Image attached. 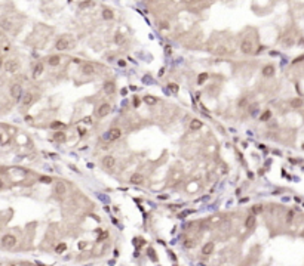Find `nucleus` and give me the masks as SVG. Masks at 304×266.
<instances>
[{"instance_id":"nucleus-10","label":"nucleus","mask_w":304,"mask_h":266,"mask_svg":"<svg viewBox=\"0 0 304 266\" xmlns=\"http://www.w3.org/2000/svg\"><path fill=\"white\" fill-rule=\"evenodd\" d=\"M55 192L58 194V195H65V192H67V185L64 183V182H57V185H55Z\"/></svg>"},{"instance_id":"nucleus-21","label":"nucleus","mask_w":304,"mask_h":266,"mask_svg":"<svg viewBox=\"0 0 304 266\" xmlns=\"http://www.w3.org/2000/svg\"><path fill=\"white\" fill-rule=\"evenodd\" d=\"M190 129H192V130L202 129V121L200 120H192V121H190Z\"/></svg>"},{"instance_id":"nucleus-15","label":"nucleus","mask_w":304,"mask_h":266,"mask_svg":"<svg viewBox=\"0 0 304 266\" xmlns=\"http://www.w3.org/2000/svg\"><path fill=\"white\" fill-rule=\"evenodd\" d=\"M143 181H144V177H143V174H140V173H134V174L131 176V182H132L134 185H140V183H143Z\"/></svg>"},{"instance_id":"nucleus-39","label":"nucleus","mask_w":304,"mask_h":266,"mask_svg":"<svg viewBox=\"0 0 304 266\" xmlns=\"http://www.w3.org/2000/svg\"><path fill=\"white\" fill-rule=\"evenodd\" d=\"M85 123H92V121H91V118H89V117H86V118H85Z\"/></svg>"},{"instance_id":"nucleus-17","label":"nucleus","mask_w":304,"mask_h":266,"mask_svg":"<svg viewBox=\"0 0 304 266\" xmlns=\"http://www.w3.org/2000/svg\"><path fill=\"white\" fill-rule=\"evenodd\" d=\"M263 74L265 75V77H272V75L274 74V67L273 65H265L263 68Z\"/></svg>"},{"instance_id":"nucleus-2","label":"nucleus","mask_w":304,"mask_h":266,"mask_svg":"<svg viewBox=\"0 0 304 266\" xmlns=\"http://www.w3.org/2000/svg\"><path fill=\"white\" fill-rule=\"evenodd\" d=\"M2 245H3L5 248H12V247H15V245H17V238H15V235H10V234L5 235V237L2 238Z\"/></svg>"},{"instance_id":"nucleus-31","label":"nucleus","mask_w":304,"mask_h":266,"mask_svg":"<svg viewBox=\"0 0 304 266\" xmlns=\"http://www.w3.org/2000/svg\"><path fill=\"white\" fill-rule=\"evenodd\" d=\"M40 182L42 183H50V182H52V177H50V176H42L40 177Z\"/></svg>"},{"instance_id":"nucleus-26","label":"nucleus","mask_w":304,"mask_h":266,"mask_svg":"<svg viewBox=\"0 0 304 266\" xmlns=\"http://www.w3.org/2000/svg\"><path fill=\"white\" fill-rule=\"evenodd\" d=\"M65 248H67V245H65L64 243H61V244H58V245H57L55 251H57V253H59V254H61V253H64V251H65Z\"/></svg>"},{"instance_id":"nucleus-25","label":"nucleus","mask_w":304,"mask_h":266,"mask_svg":"<svg viewBox=\"0 0 304 266\" xmlns=\"http://www.w3.org/2000/svg\"><path fill=\"white\" fill-rule=\"evenodd\" d=\"M258 109H260V107H258V104H252V105L249 107V114H251V116H257V112H258Z\"/></svg>"},{"instance_id":"nucleus-6","label":"nucleus","mask_w":304,"mask_h":266,"mask_svg":"<svg viewBox=\"0 0 304 266\" xmlns=\"http://www.w3.org/2000/svg\"><path fill=\"white\" fill-rule=\"evenodd\" d=\"M18 68H19V64L15 59L5 62V71H8V72H15V71H18Z\"/></svg>"},{"instance_id":"nucleus-28","label":"nucleus","mask_w":304,"mask_h":266,"mask_svg":"<svg viewBox=\"0 0 304 266\" xmlns=\"http://www.w3.org/2000/svg\"><path fill=\"white\" fill-rule=\"evenodd\" d=\"M2 27H3L5 30H10V28H12V22L8 21V19H3V21H2Z\"/></svg>"},{"instance_id":"nucleus-14","label":"nucleus","mask_w":304,"mask_h":266,"mask_svg":"<svg viewBox=\"0 0 304 266\" xmlns=\"http://www.w3.org/2000/svg\"><path fill=\"white\" fill-rule=\"evenodd\" d=\"M59 62H61V58H59L58 55H52V56L48 58V64H49L50 67H57V65H59Z\"/></svg>"},{"instance_id":"nucleus-5","label":"nucleus","mask_w":304,"mask_h":266,"mask_svg":"<svg viewBox=\"0 0 304 266\" xmlns=\"http://www.w3.org/2000/svg\"><path fill=\"white\" fill-rule=\"evenodd\" d=\"M103 166H104V169H108V170L114 169V166H116V158L113 157V155H105V157L103 158Z\"/></svg>"},{"instance_id":"nucleus-3","label":"nucleus","mask_w":304,"mask_h":266,"mask_svg":"<svg viewBox=\"0 0 304 266\" xmlns=\"http://www.w3.org/2000/svg\"><path fill=\"white\" fill-rule=\"evenodd\" d=\"M70 46H71V42H70V39H67V37H61V39L57 40V43H55L57 50H67Z\"/></svg>"},{"instance_id":"nucleus-11","label":"nucleus","mask_w":304,"mask_h":266,"mask_svg":"<svg viewBox=\"0 0 304 266\" xmlns=\"http://www.w3.org/2000/svg\"><path fill=\"white\" fill-rule=\"evenodd\" d=\"M43 70H45L43 64H42V62H37V64L34 65V70H33V77H34V79L40 77V75L43 74Z\"/></svg>"},{"instance_id":"nucleus-24","label":"nucleus","mask_w":304,"mask_h":266,"mask_svg":"<svg viewBox=\"0 0 304 266\" xmlns=\"http://www.w3.org/2000/svg\"><path fill=\"white\" fill-rule=\"evenodd\" d=\"M301 105H303V101L300 98H295V99L291 101V107H292V108H300Z\"/></svg>"},{"instance_id":"nucleus-35","label":"nucleus","mask_w":304,"mask_h":266,"mask_svg":"<svg viewBox=\"0 0 304 266\" xmlns=\"http://www.w3.org/2000/svg\"><path fill=\"white\" fill-rule=\"evenodd\" d=\"M292 217H294V211H289L288 216H286V222H291V220H292Z\"/></svg>"},{"instance_id":"nucleus-18","label":"nucleus","mask_w":304,"mask_h":266,"mask_svg":"<svg viewBox=\"0 0 304 266\" xmlns=\"http://www.w3.org/2000/svg\"><path fill=\"white\" fill-rule=\"evenodd\" d=\"M214 251V244L212 243H206L203 247H202V253H203V254H211V253Z\"/></svg>"},{"instance_id":"nucleus-22","label":"nucleus","mask_w":304,"mask_h":266,"mask_svg":"<svg viewBox=\"0 0 304 266\" xmlns=\"http://www.w3.org/2000/svg\"><path fill=\"white\" fill-rule=\"evenodd\" d=\"M270 118H272V111H270V109L264 111V112L261 114V117H260V120H261V121H269Z\"/></svg>"},{"instance_id":"nucleus-38","label":"nucleus","mask_w":304,"mask_h":266,"mask_svg":"<svg viewBox=\"0 0 304 266\" xmlns=\"http://www.w3.org/2000/svg\"><path fill=\"white\" fill-rule=\"evenodd\" d=\"M119 65H120V67H125V65H126V64H125V61H122V59H120V61H119Z\"/></svg>"},{"instance_id":"nucleus-33","label":"nucleus","mask_w":304,"mask_h":266,"mask_svg":"<svg viewBox=\"0 0 304 266\" xmlns=\"http://www.w3.org/2000/svg\"><path fill=\"white\" fill-rule=\"evenodd\" d=\"M160 28H165V30H168V28H169V22H166V21H162V22H160Z\"/></svg>"},{"instance_id":"nucleus-12","label":"nucleus","mask_w":304,"mask_h":266,"mask_svg":"<svg viewBox=\"0 0 304 266\" xmlns=\"http://www.w3.org/2000/svg\"><path fill=\"white\" fill-rule=\"evenodd\" d=\"M255 222H257L255 214H249V216L245 219V228H248V229H252V228L255 226Z\"/></svg>"},{"instance_id":"nucleus-4","label":"nucleus","mask_w":304,"mask_h":266,"mask_svg":"<svg viewBox=\"0 0 304 266\" xmlns=\"http://www.w3.org/2000/svg\"><path fill=\"white\" fill-rule=\"evenodd\" d=\"M10 96L14 99H17V101H19L22 98V87H21V84L15 83V84L10 86Z\"/></svg>"},{"instance_id":"nucleus-9","label":"nucleus","mask_w":304,"mask_h":266,"mask_svg":"<svg viewBox=\"0 0 304 266\" xmlns=\"http://www.w3.org/2000/svg\"><path fill=\"white\" fill-rule=\"evenodd\" d=\"M103 90H104L105 95H113V93L116 92V86H114V83H113V81H107L103 86Z\"/></svg>"},{"instance_id":"nucleus-16","label":"nucleus","mask_w":304,"mask_h":266,"mask_svg":"<svg viewBox=\"0 0 304 266\" xmlns=\"http://www.w3.org/2000/svg\"><path fill=\"white\" fill-rule=\"evenodd\" d=\"M103 18H104V19H107V21H110V19L114 18V14H113V10H111V9L104 8V9H103Z\"/></svg>"},{"instance_id":"nucleus-7","label":"nucleus","mask_w":304,"mask_h":266,"mask_svg":"<svg viewBox=\"0 0 304 266\" xmlns=\"http://www.w3.org/2000/svg\"><path fill=\"white\" fill-rule=\"evenodd\" d=\"M240 50H242L243 53H251L252 50H254V44H252L251 40L245 39V40H242V43H240Z\"/></svg>"},{"instance_id":"nucleus-23","label":"nucleus","mask_w":304,"mask_h":266,"mask_svg":"<svg viewBox=\"0 0 304 266\" xmlns=\"http://www.w3.org/2000/svg\"><path fill=\"white\" fill-rule=\"evenodd\" d=\"M206 80H208V74H206V72H202V74H199V77H197V84H199V86L203 84Z\"/></svg>"},{"instance_id":"nucleus-13","label":"nucleus","mask_w":304,"mask_h":266,"mask_svg":"<svg viewBox=\"0 0 304 266\" xmlns=\"http://www.w3.org/2000/svg\"><path fill=\"white\" fill-rule=\"evenodd\" d=\"M82 72H83L85 75H92V74L95 72V67H94L92 64H83V65H82Z\"/></svg>"},{"instance_id":"nucleus-41","label":"nucleus","mask_w":304,"mask_h":266,"mask_svg":"<svg viewBox=\"0 0 304 266\" xmlns=\"http://www.w3.org/2000/svg\"><path fill=\"white\" fill-rule=\"evenodd\" d=\"M2 188H3V181L0 179V189H2Z\"/></svg>"},{"instance_id":"nucleus-1","label":"nucleus","mask_w":304,"mask_h":266,"mask_svg":"<svg viewBox=\"0 0 304 266\" xmlns=\"http://www.w3.org/2000/svg\"><path fill=\"white\" fill-rule=\"evenodd\" d=\"M120 136H122V130L117 129V127H114V129H110L103 137H104V141L114 142V141H117V139H120Z\"/></svg>"},{"instance_id":"nucleus-32","label":"nucleus","mask_w":304,"mask_h":266,"mask_svg":"<svg viewBox=\"0 0 304 266\" xmlns=\"http://www.w3.org/2000/svg\"><path fill=\"white\" fill-rule=\"evenodd\" d=\"M145 102H147V104H156V99H154L153 96H147V98H145Z\"/></svg>"},{"instance_id":"nucleus-20","label":"nucleus","mask_w":304,"mask_h":266,"mask_svg":"<svg viewBox=\"0 0 304 266\" xmlns=\"http://www.w3.org/2000/svg\"><path fill=\"white\" fill-rule=\"evenodd\" d=\"M54 139H55L57 142H65L67 136H65L64 132H57V133H54Z\"/></svg>"},{"instance_id":"nucleus-40","label":"nucleus","mask_w":304,"mask_h":266,"mask_svg":"<svg viewBox=\"0 0 304 266\" xmlns=\"http://www.w3.org/2000/svg\"><path fill=\"white\" fill-rule=\"evenodd\" d=\"M79 133L80 135H85V129H79Z\"/></svg>"},{"instance_id":"nucleus-34","label":"nucleus","mask_w":304,"mask_h":266,"mask_svg":"<svg viewBox=\"0 0 304 266\" xmlns=\"http://www.w3.org/2000/svg\"><path fill=\"white\" fill-rule=\"evenodd\" d=\"M148 256H150V257H153V260H157V257H156V254H154V250H151V248H150V250H148Z\"/></svg>"},{"instance_id":"nucleus-42","label":"nucleus","mask_w":304,"mask_h":266,"mask_svg":"<svg viewBox=\"0 0 304 266\" xmlns=\"http://www.w3.org/2000/svg\"><path fill=\"white\" fill-rule=\"evenodd\" d=\"M10 266H14V265H10Z\"/></svg>"},{"instance_id":"nucleus-30","label":"nucleus","mask_w":304,"mask_h":266,"mask_svg":"<svg viewBox=\"0 0 304 266\" xmlns=\"http://www.w3.org/2000/svg\"><path fill=\"white\" fill-rule=\"evenodd\" d=\"M184 245L188 247V248H193V247L196 245V241H193V239H185V241H184Z\"/></svg>"},{"instance_id":"nucleus-19","label":"nucleus","mask_w":304,"mask_h":266,"mask_svg":"<svg viewBox=\"0 0 304 266\" xmlns=\"http://www.w3.org/2000/svg\"><path fill=\"white\" fill-rule=\"evenodd\" d=\"M21 102H22V105H30L31 102H33V95L28 92V93H25L24 96H22V99H21Z\"/></svg>"},{"instance_id":"nucleus-29","label":"nucleus","mask_w":304,"mask_h":266,"mask_svg":"<svg viewBox=\"0 0 304 266\" xmlns=\"http://www.w3.org/2000/svg\"><path fill=\"white\" fill-rule=\"evenodd\" d=\"M50 127H52V129H61V127H64V123L54 121V123H50Z\"/></svg>"},{"instance_id":"nucleus-27","label":"nucleus","mask_w":304,"mask_h":266,"mask_svg":"<svg viewBox=\"0 0 304 266\" xmlns=\"http://www.w3.org/2000/svg\"><path fill=\"white\" fill-rule=\"evenodd\" d=\"M168 86H169V90H171L172 93H176V92H178V90H180V87H178V84H175V83H169Z\"/></svg>"},{"instance_id":"nucleus-37","label":"nucleus","mask_w":304,"mask_h":266,"mask_svg":"<svg viewBox=\"0 0 304 266\" xmlns=\"http://www.w3.org/2000/svg\"><path fill=\"white\" fill-rule=\"evenodd\" d=\"M134 105H135V107H138V105H140V101H138L136 98L134 99Z\"/></svg>"},{"instance_id":"nucleus-36","label":"nucleus","mask_w":304,"mask_h":266,"mask_svg":"<svg viewBox=\"0 0 304 266\" xmlns=\"http://www.w3.org/2000/svg\"><path fill=\"white\" fill-rule=\"evenodd\" d=\"M252 210H254V213H260L263 210V207L261 206H254V209H252Z\"/></svg>"},{"instance_id":"nucleus-8","label":"nucleus","mask_w":304,"mask_h":266,"mask_svg":"<svg viewBox=\"0 0 304 266\" xmlns=\"http://www.w3.org/2000/svg\"><path fill=\"white\" fill-rule=\"evenodd\" d=\"M110 111H111V107L108 104H101L98 107V109H97V114H98L99 117H105V116H108V114H110Z\"/></svg>"}]
</instances>
